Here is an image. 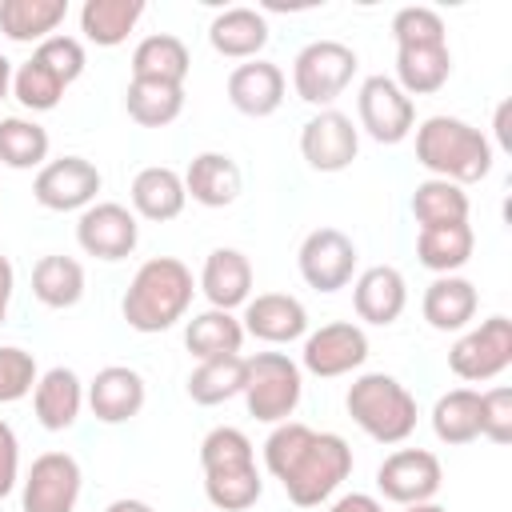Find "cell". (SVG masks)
Returning <instances> with one entry per match:
<instances>
[{
    "label": "cell",
    "mask_w": 512,
    "mask_h": 512,
    "mask_svg": "<svg viewBox=\"0 0 512 512\" xmlns=\"http://www.w3.org/2000/svg\"><path fill=\"white\" fill-rule=\"evenodd\" d=\"M264 468L280 480L296 508H320L352 476V448L336 432H316L300 420L272 424L264 440Z\"/></svg>",
    "instance_id": "1"
},
{
    "label": "cell",
    "mask_w": 512,
    "mask_h": 512,
    "mask_svg": "<svg viewBox=\"0 0 512 512\" xmlns=\"http://www.w3.org/2000/svg\"><path fill=\"white\" fill-rule=\"evenodd\" d=\"M392 36H396V84L400 92L412 96H432L448 84L452 76V48L448 32L436 8L408 4L392 16Z\"/></svg>",
    "instance_id": "2"
},
{
    "label": "cell",
    "mask_w": 512,
    "mask_h": 512,
    "mask_svg": "<svg viewBox=\"0 0 512 512\" xmlns=\"http://www.w3.org/2000/svg\"><path fill=\"white\" fill-rule=\"evenodd\" d=\"M192 296H196L192 268L176 256H152L136 268L128 292L120 300V312H124L128 328L152 336V332H168L172 324H180L192 308Z\"/></svg>",
    "instance_id": "3"
},
{
    "label": "cell",
    "mask_w": 512,
    "mask_h": 512,
    "mask_svg": "<svg viewBox=\"0 0 512 512\" xmlns=\"http://www.w3.org/2000/svg\"><path fill=\"white\" fill-rule=\"evenodd\" d=\"M200 468H204V496L216 512H248L264 496L256 448L232 424H220L200 440Z\"/></svg>",
    "instance_id": "4"
},
{
    "label": "cell",
    "mask_w": 512,
    "mask_h": 512,
    "mask_svg": "<svg viewBox=\"0 0 512 512\" xmlns=\"http://www.w3.org/2000/svg\"><path fill=\"white\" fill-rule=\"evenodd\" d=\"M492 160V140L460 116H428L416 128V164L436 180H452L460 188L476 184L492 172Z\"/></svg>",
    "instance_id": "5"
},
{
    "label": "cell",
    "mask_w": 512,
    "mask_h": 512,
    "mask_svg": "<svg viewBox=\"0 0 512 512\" xmlns=\"http://www.w3.org/2000/svg\"><path fill=\"white\" fill-rule=\"evenodd\" d=\"M348 416L376 444H404L416 432V396L388 372H364L348 384Z\"/></svg>",
    "instance_id": "6"
},
{
    "label": "cell",
    "mask_w": 512,
    "mask_h": 512,
    "mask_svg": "<svg viewBox=\"0 0 512 512\" xmlns=\"http://www.w3.org/2000/svg\"><path fill=\"white\" fill-rule=\"evenodd\" d=\"M244 408L260 424H284L304 396V372L288 352L244 356Z\"/></svg>",
    "instance_id": "7"
},
{
    "label": "cell",
    "mask_w": 512,
    "mask_h": 512,
    "mask_svg": "<svg viewBox=\"0 0 512 512\" xmlns=\"http://www.w3.org/2000/svg\"><path fill=\"white\" fill-rule=\"evenodd\" d=\"M356 68H360V60H356V52L348 44H340V40H312L292 60V88H296V96L304 104L332 108L344 96V88L352 84Z\"/></svg>",
    "instance_id": "8"
},
{
    "label": "cell",
    "mask_w": 512,
    "mask_h": 512,
    "mask_svg": "<svg viewBox=\"0 0 512 512\" xmlns=\"http://www.w3.org/2000/svg\"><path fill=\"white\" fill-rule=\"evenodd\" d=\"M512 364V320L508 316H488L476 328H468L452 348H448V368L468 380V384H484L496 380L504 368Z\"/></svg>",
    "instance_id": "9"
},
{
    "label": "cell",
    "mask_w": 512,
    "mask_h": 512,
    "mask_svg": "<svg viewBox=\"0 0 512 512\" xmlns=\"http://www.w3.org/2000/svg\"><path fill=\"white\" fill-rule=\"evenodd\" d=\"M84 472L72 452H40L20 480V512H76Z\"/></svg>",
    "instance_id": "10"
},
{
    "label": "cell",
    "mask_w": 512,
    "mask_h": 512,
    "mask_svg": "<svg viewBox=\"0 0 512 512\" xmlns=\"http://www.w3.org/2000/svg\"><path fill=\"white\" fill-rule=\"evenodd\" d=\"M76 244L84 256H96L104 264H116V260H128L140 244V224H136V212L116 204V200H96L80 212L76 220Z\"/></svg>",
    "instance_id": "11"
},
{
    "label": "cell",
    "mask_w": 512,
    "mask_h": 512,
    "mask_svg": "<svg viewBox=\"0 0 512 512\" xmlns=\"http://www.w3.org/2000/svg\"><path fill=\"white\" fill-rule=\"evenodd\" d=\"M100 188H104V176L84 156H56L32 180V196L48 212H84L88 204H96Z\"/></svg>",
    "instance_id": "12"
},
{
    "label": "cell",
    "mask_w": 512,
    "mask_h": 512,
    "mask_svg": "<svg viewBox=\"0 0 512 512\" xmlns=\"http://www.w3.org/2000/svg\"><path fill=\"white\" fill-rule=\"evenodd\" d=\"M356 244L348 232L340 228H312L304 240H300V252H296V264H300V276L308 288L316 292H340L352 284L356 276Z\"/></svg>",
    "instance_id": "13"
},
{
    "label": "cell",
    "mask_w": 512,
    "mask_h": 512,
    "mask_svg": "<svg viewBox=\"0 0 512 512\" xmlns=\"http://www.w3.org/2000/svg\"><path fill=\"white\" fill-rule=\"evenodd\" d=\"M356 116H360V128L376 144H400L416 128V104L400 92V84L392 76H368L360 84V92H356Z\"/></svg>",
    "instance_id": "14"
},
{
    "label": "cell",
    "mask_w": 512,
    "mask_h": 512,
    "mask_svg": "<svg viewBox=\"0 0 512 512\" xmlns=\"http://www.w3.org/2000/svg\"><path fill=\"white\" fill-rule=\"evenodd\" d=\"M444 484V468L428 448H396L376 468V488L392 504H428Z\"/></svg>",
    "instance_id": "15"
},
{
    "label": "cell",
    "mask_w": 512,
    "mask_h": 512,
    "mask_svg": "<svg viewBox=\"0 0 512 512\" xmlns=\"http://www.w3.org/2000/svg\"><path fill=\"white\" fill-rule=\"evenodd\" d=\"M368 360V336L360 324L352 320H332L320 324L316 332L304 336V352H300V368L320 376V380H336L356 372Z\"/></svg>",
    "instance_id": "16"
},
{
    "label": "cell",
    "mask_w": 512,
    "mask_h": 512,
    "mask_svg": "<svg viewBox=\"0 0 512 512\" xmlns=\"http://www.w3.org/2000/svg\"><path fill=\"white\" fill-rule=\"evenodd\" d=\"M360 152V128L340 108H320L300 128V156L312 172H344Z\"/></svg>",
    "instance_id": "17"
},
{
    "label": "cell",
    "mask_w": 512,
    "mask_h": 512,
    "mask_svg": "<svg viewBox=\"0 0 512 512\" xmlns=\"http://www.w3.org/2000/svg\"><path fill=\"white\" fill-rule=\"evenodd\" d=\"M144 400H148L144 376L136 368H128V364L100 368L84 388V404L92 408V416L100 424H128L132 416H140Z\"/></svg>",
    "instance_id": "18"
},
{
    "label": "cell",
    "mask_w": 512,
    "mask_h": 512,
    "mask_svg": "<svg viewBox=\"0 0 512 512\" xmlns=\"http://www.w3.org/2000/svg\"><path fill=\"white\" fill-rule=\"evenodd\" d=\"M240 328L244 336H256L264 344H292L308 336V308L288 292H260L248 296Z\"/></svg>",
    "instance_id": "19"
},
{
    "label": "cell",
    "mask_w": 512,
    "mask_h": 512,
    "mask_svg": "<svg viewBox=\"0 0 512 512\" xmlns=\"http://www.w3.org/2000/svg\"><path fill=\"white\" fill-rule=\"evenodd\" d=\"M352 308L364 324L388 328L408 308V280L392 264H372L352 280Z\"/></svg>",
    "instance_id": "20"
},
{
    "label": "cell",
    "mask_w": 512,
    "mask_h": 512,
    "mask_svg": "<svg viewBox=\"0 0 512 512\" xmlns=\"http://www.w3.org/2000/svg\"><path fill=\"white\" fill-rule=\"evenodd\" d=\"M284 92H288V80L272 60H244L228 76V104L252 120L272 116L284 104Z\"/></svg>",
    "instance_id": "21"
},
{
    "label": "cell",
    "mask_w": 512,
    "mask_h": 512,
    "mask_svg": "<svg viewBox=\"0 0 512 512\" xmlns=\"http://www.w3.org/2000/svg\"><path fill=\"white\" fill-rule=\"evenodd\" d=\"M196 288L208 296V308H244L252 296V260L240 248H212L204 256Z\"/></svg>",
    "instance_id": "22"
},
{
    "label": "cell",
    "mask_w": 512,
    "mask_h": 512,
    "mask_svg": "<svg viewBox=\"0 0 512 512\" xmlns=\"http://www.w3.org/2000/svg\"><path fill=\"white\" fill-rule=\"evenodd\" d=\"M184 192L204 208H228L244 192V172L228 152H196L184 168Z\"/></svg>",
    "instance_id": "23"
},
{
    "label": "cell",
    "mask_w": 512,
    "mask_h": 512,
    "mask_svg": "<svg viewBox=\"0 0 512 512\" xmlns=\"http://www.w3.org/2000/svg\"><path fill=\"white\" fill-rule=\"evenodd\" d=\"M128 200H132V212L152 220V224H168L184 212L188 204V192H184V176L168 164H148L132 176V188H128Z\"/></svg>",
    "instance_id": "24"
},
{
    "label": "cell",
    "mask_w": 512,
    "mask_h": 512,
    "mask_svg": "<svg viewBox=\"0 0 512 512\" xmlns=\"http://www.w3.org/2000/svg\"><path fill=\"white\" fill-rule=\"evenodd\" d=\"M80 408H84V380L72 368L56 364V368L40 372V380L32 388V412H36L40 428H48V432L72 428L80 420Z\"/></svg>",
    "instance_id": "25"
},
{
    "label": "cell",
    "mask_w": 512,
    "mask_h": 512,
    "mask_svg": "<svg viewBox=\"0 0 512 512\" xmlns=\"http://www.w3.org/2000/svg\"><path fill=\"white\" fill-rule=\"evenodd\" d=\"M476 308H480V292L464 276H436L420 300V312L436 332H464L476 320Z\"/></svg>",
    "instance_id": "26"
},
{
    "label": "cell",
    "mask_w": 512,
    "mask_h": 512,
    "mask_svg": "<svg viewBox=\"0 0 512 512\" xmlns=\"http://www.w3.org/2000/svg\"><path fill=\"white\" fill-rule=\"evenodd\" d=\"M268 36H272V32H268L264 12L244 8V4L216 12L212 24H208V44H212L220 56H228V60H260Z\"/></svg>",
    "instance_id": "27"
},
{
    "label": "cell",
    "mask_w": 512,
    "mask_h": 512,
    "mask_svg": "<svg viewBox=\"0 0 512 512\" xmlns=\"http://www.w3.org/2000/svg\"><path fill=\"white\" fill-rule=\"evenodd\" d=\"M68 16V0H0V32L12 44H44Z\"/></svg>",
    "instance_id": "28"
},
{
    "label": "cell",
    "mask_w": 512,
    "mask_h": 512,
    "mask_svg": "<svg viewBox=\"0 0 512 512\" xmlns=\"http://www.w3.org/2000/svg\"><path fill=\"white\" fill-rule=\"evenodd\" d=\"M192 68V56L180 36L172 32H152L132 48V80H160V84H180Z\"/></svg>",
    "instance_id": "29"
},
{
    "label": "cell",
    "mask_w": 512,
    "mask_h": 512,
    "mask_svg": "<svg viewBox=\"0 0 512 512\" xmlns=\"http://www.w3.org/2000/svg\"><path fill=\"white\" fill-rule=\"evenodd\" d=\"M244 328L232 312L224 308H204L184 324V348L196 360H220V356H240Z\"/></svg>",
    "instance_id": "30"
},
{
    "label": "cell",
    "mask_w": 512,
    "mask_h": 512,
    "mask_svg": "<svg viewBox=\"0 0 512 512\" xmlns=\"http://www.w3.org/2000/svg\"><path fill=\"white\" fill-rule=\"evenodd\" d=\"M140 16H144V0H84L80 32L96 48H116L132 36Z\"/></svg>",
    "instance_id": "31"
},
{
    "label": "cell",
    "mask_w": 512,
    "mask_h": 512,
    "mask_svg": "<svg viewBox=\"0 0 512 512\" xmlns=\"http://www.w3.org/2000/svg\"><path fill=\"white\" fill-rule=\"evenodd\" d=\"M476 248L472 224H448V228H420L416 232V260L436 276H456Z\"/></svg>",
    "instance_id": "32"
},
{
    "label": "cell",
    "mask_w": 512,
    "mask_h": 512,
    "mask_svg": "<svg viewBox=\"0 0 512 512\" xmlns=\"http://www.w3.org/2000/svg\"><path fill=\"white\" fill-rule=\"evenodd\" d=\"M32 296L44 308L80 304V296H84V264L76 256H64V252L40 256L36 268H32Z\"/></svg>",
    "instance_id": "33"
},
{
    "label": "cell",
    "mask_w": 512,
    "mask_h": 512,
    "mask_svg": "<svg viewBox=\"0 0 512 512\" xmlns=\"http://www.w3.org/2000/svg\"><path fill=\"white\" fill-rule=\"evenodd\" d=\"M468 212H472L468 192H464L460 184H452V180L428 176V180H420V184L412 188V216H416L420 228L468 224Z\"/></svg>",
    "instance_id": "34"
},
{
    "label": "cell",
    "mask_w": 512,
    "mask_h": 512,
    "mask_svg": "<svg viewBox=\"0 0 512 512\" xmlns=\"http://www.w3.org/2000/svg\"><path fill=\"white\" fill-rule=\"evenodd\" d=\"M432 432L440 444H472L480 440V392L476 388H452L432 404Z\"/></svg>",
    "instance_id": "35"
},
{
    "label": "cell",
    "mask_w": 512,
    "mask_h": 512,
    "mask_svg": "<svg viewBox=\"0 0 512 512\" xmlns=\"http://www.w3.org/2000/svg\"><path fill=\"white\" fill-rule=\"evenodd\" d=\"M48 128L36 124L32 116H4L0 120V164L28 172V168H44L48 164Z\"/></svg>",
    "instance_id": "36"
},
{
    "label": "cell",
    "mask_w": 512,
    "mask_h": 512,
    "mask_svg": "<svg viewBox=\"0 0 512 512\" xmlns=\"http://www.w3.org/2000/svg\"><path fill=\"white\" fill-rule=\"evenodd\" d=\"M124 108L140 128H164L184 112V88L160 80H128Z\"/></svg>",
    "instance_id": "37"
},
{
    "label": "cell",
    "mask_w": 512,
    "mask_h": 512,
    "mask_svg": "<svg viewBox=\"0 0 512 512\" xmlns=\"http://www.w3.org/2000/svg\"><path fill=\"white\" fill-rule=\"evenodd\" d=\"M240 388H244V356L200 360L188 376V396H192V404H204V408L240 396Z\"/></svg>",
    "instance_id": "38"
},
{
    "label": "cell",
    "mask_w": 512,
    "mask_h": 512,
    "mask_svg": "<svg viewBox=\"0 0 512 512\" xmlns=\"http://www.w3.org/2000/svg\"><path fill=\"white\" fill-rule=\"evenodd\" d=\"M64 92H68V84H64L36 52H32L24 64L12 68V96H16L28 112H52Z\"/></svg>",
    "instance_id": "39"
},
{
    "label": "cell",
    "mask_w": 512,
    "mask_h": 512,
    "mask_svg": "<svg viewBox=\"0 0 512 512\" xmlns=\"http://www.w3.org/2000/svg\"><path fill=\"white\" fill-rule=\"evenodd\" d=\"M40 380V368H36V356L16 348V344H4L0 348V404H16L24 400Z\"/></svg>",
    "instance_id": "40"
},
{
    "label": "cell",
    "mask_w": 512,
    "mask_h": 512,
    "mask_svg": "<svg viewBox=\"0 0 512 512\" xmlns=\"http://www.w3.org/2000/svg\"><path fill=\"white\" fill-rule=\"evenodd\" d=\"M64 84H76L80 80V72H84V44L76 40V36H64V32H56V36H48L44 44H36L32 48Z\"/></svg>",
    "instance_id": "41"
},
{
    "label": "cell",
    "mask_w": 512,
    "mask_h": 512,
    "mask_svg": "<svg viewBox=\"0 0 512 512\" xmlns=\"http://www.w3.org/2000/svg\"><path fill=\"white\" fill-rule=\"evenodd\" d=\"M480 436L492 444L512 440V388L508 384L480 392Z\"/></svg>",
    "instance_id": "42"
},
{
    "label": "cell",
    "mask_w": 512,
    "mask_h": 512,
    "mask_svg": "<svg viewBox=\"0 0 512 512\" xmlns=\"http://www.w3.org/2000/svg\"><path fill=\"white\" fill-rule=\"evenodd\" d=\"M20 484V440L12 432V424L0 420V500L12 496Z\"/></svg>",
    "instance_id": "43"
},
{
    "label": "cell",
    "mask_w": 512,
    "mask_h": 512,
    "mask_svg": "<svg viewBox=\"0 0 512 512\" xmlns=\"http://www.w3.org/2000/svg\"><path fill=\"white\" fill-rule=\"evenodd\" d=\"M324 512H384V504L376 496H368V492H344Z\"/></svg>",
    "instance_id": "44"
},
{
    "label": "cell",
    "mask_w": 512,
    "mask_h": 512,
    "mask_svg": "<svg viewBox=\"0 0 512 512\" xmlns=\"http://www.w3.org/2000/svg\"><path fill=\"white\" fill-rule=\"evenodd\" d=\"M12 292H16V272H12V260L0 252V328H4V320H8Z\"/></svg>",
    "instance_id": "45"
},
{
    "label": "cell",
    "mask_w": 512,
    "mask_h": 512,
    "mask_svg": "<svg viewBox=\"0 0 512 512\" xmlns=\"http://www.w3.org/2000/svg\"><path fill=\"white\" fill-rule=\"evenodd\" d=\"M104 512H156L148 500H136V496H120V500H112Z\"/></svg>",
    "instance_id": "46"
},
{
    "label": "cell",
    "mask_w": 512,
    "mask_h": 512,
    "mask_svg": "<svg viewBox=\"0 0 512 512\" xmlns=\"http://www.w3.org/2000/svg\"><path fill=\"white\" fill-rule=\"evenodd\" d=\"M12 92V60L0 52V100Z\"/></svg>",
    "instance_id": "47"
},
{
    "label": "cell",
    "mask_w": 512,
    "mask_h": 512,
    "mask_svg": "<svg viewBox=\"0 0 512 512\" xmlns=\"http://www.w3.org/2000/svg\"><path fill=\"white\" fill-rule=\"evenodd\" d=\"M404 512H448V508H440L436 500H428V504H408Z\"/></svg>",
    "instance_id": "48"
}]
</instances>
